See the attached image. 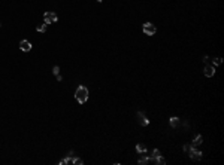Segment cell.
Masks as SVG:
<instances>
[{
    "mask_svg": "<svg viewBox=\"0 0 224 165\" xmlns=\"http://www.w3.org/2000/svg\"><path fill=\"white\" fill-rule=\"evenodd\" d=\"M36 30H37L39 33H45V30H47V24H45V22H43V24H39L37 27H36Z\"/></svg>",
    "mask_w": 224,
    "mask_h": 165,
    "instance_id": "cell-13",
    "label": "cell"
},
{
    "mask_svg": "<svg viewBox=\"0 0 224 165\" xmlns=\"http://www.w3.org/2000/svg\"><path fill=\"white\" fill-rule=\"evenodd\" d=\"M19 49H21L23 52H29L31 49V43L29 40H21L19 42Z\"/></svg>",
    "mask_w": 224,
    "mask_h": 165,
    "instance_id": "cell-7",
    "label": "cell"
},
{
    "mask_svg": "<svg viewBox=\"0 0 224 165\" xmlns=\"http://www.w3.org/2000/svg\"><path fill=\"white\" fill-rule=\"evenodd\" d=\"M203 75H205L206 77H212L215 75V67L214 65H206V67L203 69Z\"/></svg>",
    "mask_w": 224,
    "mask_h": 165,
    "instance_id": "cell-6",
    "label": "cell"
},
{
    "mask_svg": "<svg viewBox=\"0 0 224 165\" xmlns=\"http://www.w3.org/2000/svg\"><path fill=\"white\" fill-rule=\"evenodd\" d=\"M157 156H160V150L159 149H154L153 150V158H157Z\"/></svg>",
    "mask_w": 224,
    "mask_h": 165,
    "instance_id": "cell-17",
    "label": "cell"
},
{
    "mask_svg": "<svg viewBox=\"0 0 224 165\" xmlns=\"http://www.w3.org/2000/svg\"><path fill=\"white\" fill-rule=\"evenodd\" d=\"M75 97H76L78 103L84 104L85 101L88 100V89L85 88L84 85H79V86H78V89H76V92H75Z\"/></svg>",
    "mask_w": 224,
    "mask_h": 165,
    "instance_id": "cell-1",
    "label": "cell"
},
{
    "mask_svg": "<svg viewBox=\"0 0 224 165\" xmlns=\"http://www.w3.org/2000/svg\"><path fill=\"white\" fill-rule=\"evenodd\" d=\"M202 143H203V137L202 135H196V138L191 143V147H197V146H200Z\"/></svg>",
    "mask_w": 224,
    "mask_h": 165,
    "instance_id": "cell-10",
    "label": "cell"
},
{
    "mask_svg": "<svg viewBox=\"0 0 224 165\" xmlns=\"http://www.w3.org/2000/svg\"><path fill=\"white\" fill-rule=\"evenodd\" d=\"M190 149H191V144H184V152L188 155V152H190Z\"/></svg>",
    "mask_w": 224,
    "mask_h": 165,
    "instance_id": "cell-16",
    "label": "cell"
},
{
    "mask_svg": "<svg viewBox=\"0 0 224 165\" xmlns=\"http://www.w3.org/2000/svg\"><path fill=\"white\" fill-rule=\"evenodd\" d=\"M0 25H2V24H0Z\"/></svg>",
    "mask_w": 224,
    "mask_h": 165,
    "instance_id": "cell-19",
    "label": "cell"
},
{
    "mask_svg": "<svg viewBox=\"0 0 224 165\" xmlns=\"http://www.w3.org/2000/svg\"><path fill=\"white\" fill-rule=\"evenodd\" d=\"M221 63H223V58H215V60H214V67H215V65H220Z\"/></svg>",
    "mask_w": 224,
    "mask_h": 165,
    "instance_id": "cell-15",
    "label": "cell"
},
{
    "mask_svg": "<svg viewBox=\"0 0 224 165\" xmlns=\"http://www.w3.org/2000/svg\"><path fill=\"white\" fill-rule=\"evenodd\" d=\"M73 164H75V165H82V164H84V161H82V159H79V158H75V159H73Z\"/></svg>",
    "mask_w": 224,
    "mask_h": 165,
    "instance_id": "cell-14",
    "label": "cell"
},
{
    "mask_svg": "<svg viewBox=\"0 0 224 165\" xmlns=\"http://www.w3.org/2000/svg\"><path fill=\"white\" fill-rule=\"evenodd\" d=\"M149 161H151V158H148V156H143V158H141V159L137 161V162H139L141 165H147Z\"/></svg>",
    "mask_w": 224,
    "mask_h": 165,
    "instance_id": "cell-12",
    "label": "cell"
},
{
    "mask_svg": "<svg viewBox=\"0 0 224 165\" xmlns=\"http://www.w3.org/2000/svg\"><path fill=\"white\" fill-rule=\"evenodd\" d=\"M169 123H170V127H172V128H178L181 125V119H179V117H176V116H173V117H170V119H169Z\"/></svg>",
    "mask_w": 224,
    "mask_h": 165,
    "instance_id": "cell-8",
    "label": "cell"
},
{
    "mask_svg": "<svg viewBox=\"0 0 224 165\" xmlns=\"http://www.w3.org/2000/svg\"><path fill=\"white\" fill-rule=\"evenodd\" d=\"M137 122H139L142 127H147V125H149V119H147V116H145L142 112H139V113H137Z\"/></svg>",
    "mask_w": 224,
    "mask_h": 165,
    "instance_id": "cell-5",
    "label": "cell"
},
{
    "mask_svg": "<svg viewBox=\"0 0 224 165\" xmlns=\"http://www.w3.org/2000/svg\"><path fill=\"white\" fill-rule=\"evenodd\" d=\"M188 155H190V158H191L193 161H199L203 153H202L200 150H196L194 147H191V149H190V152H188Z\"/></svg>",
    "mask_w": 224,
    "mask_h": 165,
    "instance_id": "cell-4",
    "label": "cell"
},
{
    "mask_svg": "<svg viewBox=\"0 0 224 165\" xmlns=\"http://www.w3.org/2000/svg\"><path fill=\"white\" fill-rule=\"evenodd\" d=\"M151 161H153L154 164H157V165H164L166 164V159L160 155V156H157V158H151Z\"/></svg>",
    "mask_w": 224,
    "mask_h": 165,
    "instance_id": "cell-9",
    "label": "cell"
},
{
    "mask_svg": "<svg viewBox=\"0 0 224 165\" xmlns=\"http://www.w3.org/2000/svg\"><path fill=\"white\" fill-rule=\"evenodd\" d=\"M52 73H54L55 76H58V75H60V69H58V67H57V65H55V67H54V69H52Z\"/></svg>",
    "mask_w": 224,
    "mask_h": 165,
    "instance_id": "cell-18",
    "label": "cell"
},
{
    "mask_svg": "<svg viewBox=\"0 0 224 165\" xmlns=\"http://www.w3.org/2000/svg\"><path fill=\"white\" fill-rule=\"evenodd\" d=\"M142 30H143L145 34H148V36L155 34V31H157L155 25H154V24H151V22H145V24L142 25Z\"/></svg>",
    "mask_w": 224,
    "mask_h": 165,
    "instance_id": "cell-3",
    "label": "cell"
},
{
    "mask_svg": "<svg viewBox=\"0 0 224 165\" xmlns=\"http://www.w3.org/2000/svg\"><path fill=\"white\" fill-rule=\"evenodd\" d=\"M57 19H58V16H57L55 12H47V14L43 15V21H45V24H47V25L57 22Z\"/></svg>",
    "mask_w": 224,
    "mask_h": 165,
    "instance_id": "cell-2",
    "label": "cell"
},
{
    "mask_svg": "<svg viewBox=\"0 0 224 165\" xmlns=\"http://www.w3.org/2000/svg\"><path fill=\"white\" fill-rule=\"evenodd\" d=\"M136 150L139 152V153H145V152H147V147H145V144L137 143V144H136Z\"/></svg>",
    "mask_w": 224,
    "mask_h": 165,
    "instance_id": "cell-11",
    "label": "cell"
}]
</instances>
